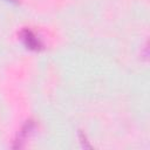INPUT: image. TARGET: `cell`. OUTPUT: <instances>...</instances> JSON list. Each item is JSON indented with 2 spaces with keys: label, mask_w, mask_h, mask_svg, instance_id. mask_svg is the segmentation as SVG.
<instances>
[{
  "label": "cell",
  "mask_w": 150,
  "mask_h": 150,
  "mask_svg": "<svg viewBox=\"0 0 150 150\" xmlns=\"http://www.w3.org/2000/svg\"><path fill=\"white\" fill-rule=\"evenodd\" d=\"M20 39L22 40L23 45H25L27 48L32 49V50H40V49H42V47H43L41 40H40V39L36 36V34H35L32 29H29V28H23V29L20 32Z\"/></svg>",
  "instance_id": "1"
},
{
  "label": "cell",
  "mask_w": 150,
  "mask_h": 150,
  "mask_svg": "<svg viewBox=\"0 0 150 150\" xmlns=\"http://www.w3.org/2000/svg\"><path fill=\"white\" fill-rule=\"evenodd\" d=\"M9 1H16V0H9Z\"/></svg>",
  "instance_id": "2"
}]
</instances>
